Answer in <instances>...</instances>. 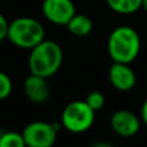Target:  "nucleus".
Masks as SVG:
<instances>
[{
    "label": "nucleus",
    "mask_w": 147,
    "mask_h": 147,
    "mask_svg": "<svg viewBox=\"0 0 147 147\" xmlns=\"http://www.w3.org/2000/svg\"><path fill=\"white\" fill-rule=\"evenodd\" d=\"M142 9L147 13V0H142Z\"/></svg>",
    "instance_id": "nucleus-18"
},
{
    "label": "nucleus",
    "mask_w": 147,
    "mask_h": 147,
    "mask_svg": "<svg viewBox=\"0 0 147 147\" xmlns=\"http://www.w3.org/2000/svg\"><path fill=\"white\" fill-rule=\"evenodd\" d=\"M141 120L147 127V98L145 99V102L142 105V109H141Z\"/></svg>",
    "instance_id": "nucleus-16"
},
{
    "label": "nucleus",
    "mask_w": 147,
    "mask_h": 147,
    "mask_svg": "<svg viewBox=\"0 0 147 147\" xmlns=\"http://www.w3.org/2000/svg\"><path fill=\"white\" fill-rule=\"evenodd\" d=\"M8 28H9V22L4 16L0 13V41L7 39L8 36Z\"/></svg>",
    "instance_id": "nucleus-15"
},
{
    "label": "nucleus",
    "mask_w": 147,
    "mask_h": 147,
    "mask_svg": "<svg viewBox=\"0 0 147 147\" xmlns=\"http://www.w3.org/2000/svg\"><path fill=\"white\" fill-rule=\"evenodd\" d=\"M94 117L96 111L85 101H74L62 111L61 124L71 133H83L93 125Z\"/></svg>",
    "instance_id": "nucleus-4"
},
{
    "label": "nucleus",
    "mask_w": 147,
    "mask_h": 147,
    "mask_svg": "<svg viewBox=\"0 0 147 147\" xmlns=\"http://www.w3.org/2000/svg\"><path fill=\"white\" fill-rule=\"evenodd\" d=\"M107 52L114 62L132 63L141 52V36L130 26L114 28L107 40Z\"/></svg>",
    "instance_id": "nucleus-1"
},
{
    "label": "nucleus",
    "mask_w": 147,
    "mask_h": 147,
    "mask_svg": "<svg viewBox=\"0 0 147 147\" xmlns=\"http://www.w3.org/2000/svg\"><path fill=\"white\" fill-rule=\"evenodd\" d=\"M90 147H112L111 145H109V143H105V142H99V143H94L93 146Z\"/></svg>",
    "instance_id": "nucleus-17"
},
{
    "label": "nucleus",
    "mask_w": 147,
    "mask_h": 147,
    "mask_svg": "<svg viewBox=\"0 0 147 147\" xmlns=\"http://www.w3.org/2000/svg\"><path fill=\"white\" fill-rule=\"evenodd\" d=\"M57 128L53 123L32 121L22 132L27 147H52L57 138Z\"/></svg>",
    "instance_id": "nucleus-5"
},
{
    "label": "nucleus",
    "mask_w": 147,
    "mask_h": 147,
    "mask_svg": "<svg viewBox=\"0 0 147 147\" xmlns=\"http://www.w3.org/2000/svg\"><path fill=\"white\" fill-rule=\"evenodd\" d=\"M70 34L78 38L88 36L93 30V22L85 14H75L66 25Z\"/></svg>",
    "instance_id": "nucleus-10"
},
{
    "label": "nucleus",
    "mask_w": 147,
    "mask_h": 147,
    "mask_svg": "<svg viewBox=\"0 0 147 147\" xmlns=\"http://www.w3.org/2000/svg\"><path fill=\"white\" fill-rule=\"evenodd\" d=\"M109 79L115 89L120 92H129L137 84V75L129 63L114 62L109 70Z\"/></svg>",
    "instance_id": "nucleus-8"
},
{
    "label": "nucleus",
    "mask_w": 147,
    "mask_h": 147,
    "mask_svg": "<svg viewBox=\"0 0 147 147\" xmlns=\"http://www.w3.org/2000/svg\"><path fill=\"white\" fill-rule=\"evenodd\" d=\"M41 10L49 22L63 26H66L76 14L72 0H44L41 4Z\"/></svg>",
    "instance_id": "nucleus-6"
},
{
    "label": "nucleus",
    "mask_w": 147,
    "mask_h": 147,
    "mask_svg": "<svg viewBox=\"0 0 147 147\" xmlns=\"http://www.w3.org/2000/svg\"><path fill=\"white\" fill-rule=\"evenodd\" d=\"M13 89V83L10 78L5 72L0 71V101L8 98L9 94L12 93Z\"/></svg>",
    "instance_id": "nucleus-14"
},
{
    "label": "nucleus",
    "mask_w": 147,
    "mask_h": 147,
    "mask_svg": "<svg viewBox=\"0 0 147 147\" xmlns=\"http://www.w3.org/2000/svg\"><path fill=\"white\" fill-rule=\"evenodd\" d=\"M63 61V52L58 43L45 40L30 49L28 67L30 72L43 78H51L59 70Z\"/></svg>",
    "instance_id": "nucleus-2"
},
{
    "label": "nucleus",
    "mask_w": 147,
    "mask_h": 147,
    "mask_svg": "<svg viewBox=\"0 0 147 147\" xmlns=\"http://www.w3.org/2000/svg\"><path fill=\"white\" fill-rule=\"evenodd\" d=\"M23 90L26 97L34 103H44L51 96V86L47 78L34 74L26 78L23 83Z\"/></svg>",
    "instance_id": "nucleus-9"
},
{
    "label": "nucleus",
    "mask_w": 147,
    "mask_h": 147,
    "mask_svg": "<svg viewBox=\"0 0 147 147\" xmlns=\"http://www.w3.org/2000/svg\"><path fill=\"white\" fill-rule=\"evenodd\" d=\"M106 3L117 14H133L142 8V0H106Z\"/></svg>",
    "instance_id": "nucleus-11"
},
{
    "label": "nucleus",
    "mask_w": 147,
    "mask_h": 147,
    "mask_svg": "<svg viewBox=\"0 0 147 147\" xmlns=\"http://www.w3.org/2000/svg\"><path fill=\"white\" fill-rule=\"evenodd\" d=\"M45 31L38 20L31 17H18L9 22L7 39L21 49H32L44 40Z\"/></svg>",
    "instance_id": "nucleus-3"
},
{
    "label": "nucleus",
    "mask_w": 147,
    "mask_h": 147,
    "mask_svg": "<svg viewBox=\"0 0 147 147\" xmlns=\"http://www.w3.org/2000/svg\"><path fill=\"white\" fill-rule=\"evenodd\" d=\"M111 128L121 137H133L141 129V119L129 110H117L111 116Z\"/></svg>",
    "instance_id": "nucleus-7"
},
{
    "label": "nucleus",
    "mask_w": 147,
    "mask_h": 147,
    "mask_svg": "<svg viewBox=\"0 0 147 147\" xmlns=\"http://www.w3.org/2000/svg\"><path fill=\"white\" fill-rule=\"evenodd\" d=\"M0 147H27L22 133L4 132L0 133Z\"/></svg>",
    "instance_id": "nucleus-12"
},
{
    "label": "nucleus",
    "mask_w": 147,
    "mask_h": 147,
    "mask_svg": "<svg viewBox=\"0 0 147 147\" xmlns=\"http://www.w3.org/2000/svg\"><path fill=\"white\" fill-rule=\"evenodd\" d=\"M85 102L90 106V109H93L94 111H99L105 107V103H106V98L105 96L98 90H93L86 96V99Z\"/></svg>",
    "instance_id": "nucleus-13"
}]
</instances>
